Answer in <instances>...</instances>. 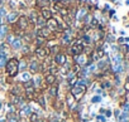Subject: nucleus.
I'll use <instances>...</instances> for the list:
<instances>
[{"mask_svg":"<svg viewBox=\"0 0 129 122\" xmlns=\"http://www.w3.org/2000/svg\"><path fill=\"white\" fill-rule=\"evenodd\" d=\"M5 68H7V73L10 77H15L19 72V59L17 58H10L8 62L5 63Z\"/></svg>","mask_w":129,"mask_h":122,"instance_id":"1","label":"nucleus"},{"mask_svg":"<svg viewBox=\"0 0 129 122\" xmlns=\"http://www.w3.org/2000/svg\"><path fill=\"white\" fill-rule=\"evenodd\" d=\"M85 91H86V87H85V84L84 83H77V84H75L74 87H72V89H71V94L75 97V98H80V97H82V94L85 93Z\"/></svg>","mask_w":129,"mask_h":122,"instance_id":"2","label":"nucleus"},{"mask_svg":"<svg viewBox=\"0 0 129 122\" xmlns=\"http://www.w3.org/2000/svg\"><path fill=\"white\" fill-rule=\"evenodd\" d=\"M70 52H71L72 55H80V54H82V52H84V43L80 42V40L75 42V43L71 45Z\"/></svg>","mask_w":129,"mask_h":122,"instance_id":"3","label":"nucleus"},{"mask_svg":"<svg viewBox=\"0 0 129 122\" xmlns=\"http://www.w3.org/2000/svg\"><path fill=\"white\" fill-rule=\"evenodd\" d=\"M18 27H19L20 30H27V28L29 27V20H28V18L24 17V15L19 17V18H18Z\"/></svg>","mask_w":129,"mask_h":122,"instance_id":"4","label":"nucleus"},{"mask_svg":"<svg viewBox=\"0 0 129 122\" xmlns=\"http://www.w3.org/2000/svg\"><path fill=\"white\" fill-rule=\"evenodd\" d=\"M47 28H49L51 30H58L59 29V22L54 18H51L47 20Z\"/></svg>","mask_w":129,"mask_h":122,"instance_id":"5","label":"nucleus"},{"mask_svg":"<svg viewBox=\"0 0 129 122\" xmlns=\"http://www.w3.org/2000/svg\"><path fill=\"white\" fill-rule=\"evenodd\" d=\"M36 55H37V58H39V59H46L47 55H48V50H47L44 47H38V48L36 49Z\"/></svg>","mask_w":129,"mask_h":122,"instance_id":"6","label":"nucleus"},{"mask_svg":"<svg viewBox=\"0 0 129 122\" xmlns=\"http://www.w3.org/2000/svg\"><path fill=\"white\" fill-rule=\"evenodd\" d=\"M54 62H56V64H58V66L66 64V55H64L63 53H57V54L54 55Z\"/></svg>","mask_w":129,"mask_h":122,"instance_id":"7","label":"nucleus"},{"mask_svg":"<svg viewBox=\"0 0 129 122\" xmlns=\"http://www.w3.org/2000/svg\"><path fill=\"white\" fill-rule=\"evenodd\" d=\"M52 34V30L49 29V28H47V27H42L41 29H38V35L39 37H42V38H49V35Z\"/></svg>","mask_w":129,"mask_h":122,"instance_id":"8","label":"nucleus"},{"mask_svg":"<svg viewBox=\"0 0 129 122\" xmlns=\"http://www.w3.org/2000/svg\"><path fill=\"white\" fill-rule=\"evenodd\" d=\"M29 69H30L32 73H37L41 69V64H39L38 60H36V59L30 60V62H29Z\"/></svg>","mask_w":129,"mask_h":122,"instance_id":"9","label":"nucleus"},{"mask_svg":"<svg viewBox=\"0 0 129 122\" xmlns=\"http://www.w3.org/2000/svg\"><path fill=\"white\" fill-rule=\"evenodd\" d=\"M41 17H42L44 20L51 19V18H52V12H51V9H49V8L43 7V8L41 9Z\"/></svg>","mask_w":129,"mask_h":122,"instance_id":"10","label":"nucleus"},{"mask_svg":"<svg viewBox=\"0 0 129 122\" xmlns=\"http://www.w3.org/2000/svg\"><path fill=\"white\" fill-rule=\"evenodd\" d=\"M9 52H10V48H9V44L7 43H3V44H0V55H3V57H8L9 55Z\"/></svg>","mask_w":129,"mask_h":122,"instance_id":"11","label":"nucleus"},{"mask_svg":"<svg viewBox=\"0 0 129 122\" xmlns=\"http://www.w3.org/2000/svg\"><path fill=\"white\" fill-rule=\"evenodd\" d=\"M44 82H46L48 86L54 84V83H56V76H54V74H51V73L46 74V77H44Z\"/></svg>","mask_w":129,"mask_h":122,"instance_id":"12","label":"nucleus"},{"mask_svg":"<svg viewBox=\"0 0 129 122\" xmlns=\"http://www.w3.org/2000/svg\"><path fill=\"white\" fill-rule=\"evenodd\" d=\"M18 18H19L18 17V13H10V14L7 15V22L8 23H14Z\"/></svg>","mask_w":129,"mask_h":122,"instance_id":"13","label":"nucleus"},{"mask_svg":"<svg viewBox=\"0 0 129 122\" xmlns=\"http://www.w3.org/2000/svg\"><path fill=\"white\" fill-rule=\"evenodd\" d=\"M49 94H51V97H57V94H58V86L57 84H52L49 87Z\"/></svg>","mask_w":129,"mask_h":122,"instance_id":"14","label":"nucleus"},{"mask_svg":"<svg viewBox=\"0 0 129 122\" xmlns=\"http://www.w3.org/2000/svg\"><path fill=\"white\" fill-rule=\"evenodd\" d=\"M30 113H32V112H30V107H29V106H24V107L20 109V116H25V117H28Z\"/></svg>","mask_w":129,"mask_h":122,"instance_id":"15","label":"nucleus"},{"mask_svg":"<svg viewBox=\"0 0 129 122\" xmlns=\"http://www.w3.org/2000/svg\"><path fill=\"white\" fill-rule=\"evenodd\" d=\"M37 19H38V14H37V12H32V13L29 14V18H28L29 23H33V24H36Z\"/></svg>","mask_w":129,"mask_h":122,"instance_id":"16","label":"nucleus"},{"mask_svg":"<svg viewBox=\"0 0 129 122\" xmlns=\"http://www.w3.org/2000/svg\"><path fill=\"white\" fill-rule=\"evenodd\" d=\"M12 47H13L14 49H19V48L22 47V40H20L19 38H15V39L13 40V43H12Z\"/></svg>","mask_w":129,"mask_h":122,"instance_id":"17","label":"nucleus"},{"mask_svg":"<svg viewBox=\"0 0 129 122\" xmlns=\"http://www.w3.org/2000/svg\"><path fill=\"white\" fill-rule=\"evenodd\" d=\"M8 122H18V117H17L15 112H10L8 114Z\"/></svg>","mask_w":129,"mask_h":122,"instance_id":"18","label":"nucleus"},{"mask_svg":"<svg viewBox=\"0 0 129 122\" xmlns=\"http://www.w3.org/2000/svg\"><path fill=\"white\" fill-rule=\"evenodd\" d=\"M28 118H29V121H30V122H37V121L39 119L38 114H37V113H34V112H32V113L28 116Z\"/></svg>","mask_w":129,"mask_h":122,"instance_id":"19","label":"nucleus"},{"mask_svg":"<svg viewBox=\"0 0 129 122\" xmlns=\"http://www.w3.org/2000/svg\"><path fill=\"white\" fill-rule=\"evenodd\" d=\"M10 94H12V96H19V94H20V89H19L18 87H13L12 91H10Z\"/></svg>","mask_w":129,"mask_h":122,"instance_id":"20","label":"nucleus"},{"mask_svg":"<svg viewBox=\"0 0 129 122\" xmlns=\"http://www.w3.org/2000/svg\"><path fill=\"white\" fill-rule=\"evenodd\" d=\"M37 101H38V103L41 104V107H42V108H44V107H46V103H44V98H43V96H39V97L37 98Z\"/></svg>","mask_w":129,"mask_h":122,"instance_id":"21","label":"nucleus"},{"mask_svg":"<svg viewBox=\"0 0 129 122\" xmlns=\"http://www.w3.org/2000/svg\"><path fill=\"white\" fill-rule=\"evenodd\" d=\"M36 24H37V25H39L41 28H42V27H44V19H43L42 17H41V18L38 17V19H37V22H36Z\"/></svg>","mask_w":129,"mask_h":122,"instance_id":"22","label":"nucleus"},{"mask_svg":"<svg viewBox=\"0 0 129 122\" xmlns=\"http://www.w3.org/2000/svg\"><path fill=\"white\" fill-rule=\"evenodd\" d=\"M36 43H37V45H38V47H42V44L44 43V38L38 37V38H37V40H36Z\"/></svg>","mask_w":129,"mask_h":122,"instance_id":"23","label":"nucleus"},{"mask_svg":"<svg viewBox=\"0 0 129 122\" xmlns=\"http://www.w3.org/2000/svg\"><path fill=\"white\" fill-rule=\"evenodd\" d=\"M22 79H23L24 82H28V81L30 79V76H29V73H23V74H22Z\"/></svg>","mask_w":129,"mask_h":122,"instance_id":"24","label":"nucleus"},{"mask_svg":"<svg viewBox=\"0 0 129 122\" xmlns=\"http://www.w3.org/2000/svg\"><path fill=\"white\" fill-rule=\"evenodd\" d=\"M114 71H115L116 73H120V72L123 71V67H121V64H115V67H114Z\"/></svg>","mask_w":129,"mask_h":122,"instance_id":"25","label":"nucleus"},{"mask_svg":"<svg viewBox=\"0 0 129 122\" xmlns=\"http://www.w3.org/2000/svg\"><path fill=\"white\" fill-rule=\"evenodd\" d=\"M85 15H86V10H85V9H81V10L79 12V19H82Z\"/></svg>","mask_w":129,"mask_h":122,"instance_id":"26","label":"nucleus"},{"mask_svg":"<svg viewBox=\"0 0 129 122\" xmlns=\"http://www.w3.org/2000/svg\"><path fill=\"white\" fill-rule=\"evenodd\" d=\"M67 103H69L70 106L74 103V96H72V94H69V96H67Z\"/></svg>","mask_w":129,"mask_h":122,"instance_id":"27","label":"nucleus"},{"mask_svg":"<svg viewBox=\"0 0 129 122\" xmlns=\"http://www.w3.org/2000/svg\"><path fill=\"white\" fill-rule=\"evenodd\" d=\"M25 67H27V64H25L24 62H19V69H20V71L25 69Z\"/></svg>","mask_w":129,"mask_h":122,"instance_id":"28","label":"nucleus"},{"mask_svg":"<svg viewBox=\"0 0 129 122\" xmlns=\"http://www.w3.org/2000/svg\"><path fill=\"white\" fill-rule=\"evenodd\" d=\"M57 49H58V45H53V47L51 48L49 53H56V52H57ZM56 54H57V53H56Z\"/></svg>","mask_w":129,"mask_h":122,"instance_id":"29","label":"nucleus"},{"mask_svg":"<svg viewBox=\"0 0 129 122\" xmlns=\"http://www.w3.org/2000/svg\"><path fill=\"white\" fill-rule=\"evenodd\" d=\"M7 39H8V43H10V44H12V43H13V40H14L15 38H14L13 35H8V37H7Z\"/></svg>","mask_w":129,"mask_h":122,"instance_id":"30","label":"nucleus"},{"mask_svg":"<svg viewBox=\"0 0 129 122\" xmlns=\"http://www.w3.org/2000/svg\"><path fill=\"white\" fill-rule=\"evenodd\" d=\"M7 13H5V9L4 8H0V18H2V17H4Z\"/></svg>","mask_w":129,"mask_h":122,"instance_id":"31","label":"nucleus"},{"mask_svg":"<svg viewBox=\"0 0 129 122\" xmlns=\"http://www.w3.org/2000/svg\"><path fill=\"white\" fill-rule=\"evenodd\" d=\"M106 66V62H104V60H101V62L99 63V68H104Z\"/></svg>","mask_w":129,"mask_h":122,"instance_id":"32","label":"nucleus"},{"mask_svg":"<svg viewBox=\"0 0 129 122\" xmlns=\"http://www.w3.org/2000/svg\"><path fill=\"white\" fill-rule=\"evenodd\" d=\"M91 25H92V27H96V25H98V20H96V19H92V22H91Z\"/></svg>","mask_w":129,"mask_h":122,"instance_id":"33","label":"nucleus"},{"mask_svg":"<svg viewBox=\"0 0 129 122\" xmlns=\"http://www.w3.org/2000/svg\"><path fill=\"white\" fill-rule=\"evenodd\" d=\"M100 99H101V98H100L99 96H96V97H94V98H92V102H99Z\"/></svg>","mask_w":129,"mask_h":122,"instance_id":"34","label":"nucleus"},{"mask_svg":"<svg viewBox=\"0 0 129 122\" xmlns=\"http://www.w3.org/2000/svg\"><path fill=\"white\" fill-rule=\"evenodd\" d=\"M36 83H37V84H41V78H37V81H36Z\"/></svg>","mask_w":129,"mask_h":122,"instance_id":"35","label":"nucleus"},{"mask_svg":"<svg viewBox=\"0 0 129 122\" xmlns=\"http://www.w3.org/2000/svg\"><path fill=\"white\" fill-rule=\"evenodd\" d=\"M98 118H99V119H100V121H105V118H104V117H103V116H99V117H98Z\"/></svg>","mask_w":129,"mask_h":122,"instance_id":"36","label":"nucleus"},{"mask_svg":"<svg viewBox=\"0 0 129 122\" xmlns=\"http://www.w3.org/2000/svg\"><path fill=\"white\" fill-rule=\"evenodd\" d=\"M37 122H44V119H38Z\"/></svg>","mask_w":129,"mask_h":122,"instance_id":"37","label":"nucleus"},{"mask_svg":"<svg viewBox=\"0 0 129 122\" xmlns=\"http://www.w3.org/2000/svg\"><path fill=\"white\" fill-rule=\"evenodd\" d=\"M2 4H3V0H0V7H2Z\"/></svg>","mask_w":129,"mask_h":122,"instance_id":"38","label":"nucleus"},{"mask_svg":"<svg viewBox=\"0 0 129 122\" xmlns=\"http://www.w3.org/2000/svg\"><path fill=\"white\" fill-rule=\"evenodd\" d=\"M0 107H2V103H0Z\"/></svg>","mask_w":129,"mask_h":122,"instance_id":"39","label":"nucleus"}]
</instances>
